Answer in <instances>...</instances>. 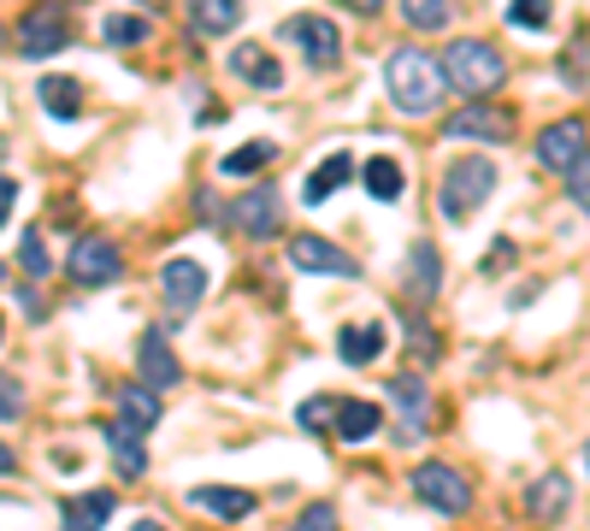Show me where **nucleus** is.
<instances>
[{"mask_svg":"<svg viewBox=\"0 0 590 531\" xmlns=\"http://www.w3.org/2000/svg\"><path fill=\"white\" fill-rule=\"evenodd\" d=\"M585 171H590V160H579V166H567V171H561V178H567V195H573V207H590V178H585Z\"/></svg>","mask_w":590,"mask_h":531,"instance_id":"nucleus-35","label":"nucleus"},{"mask_svg":"<svg viewBox=\"0 0 590 531\" xmlns=\"http://www.w3.org/2000/svg\"><path fill=\"white\" fill-rule=\"evenodd\" d=\"M384 342H390V337H384L378 319H372V325H342V331H337V354L349 366H372L384 354Z\"/></svg>","mask_w":590,"mask_h":531,"instance_id":"nucleus-18","label":"nucleus"},{"mask_svg":"<svg viewBox=\"0 0 590 531\" xmlns=\"http://www.w3.org/2000/svg\"><path fill=\"white\" fill-rule=\"evenodd\" d=\"M131 531H166V526H160V520H136Z\"/></svg>","mask_w":590,"mask_h":531,"instance_id":"nucleus-43","label":"nucleus"},{"mask_svg":"<svg viewBox=\"0 0 590 531\" xmlns=\"http://www.w3.org/2000/svg\"><path fill=\"white\" fill-rule=\"evenodd\" d=\"M401 12H408L413 31H443L455 7H449V0H401Z\"/></svg>","mask_w":590,"mask_h":531,"instance_id":"nucleus-30","label":"nucleus"},{"mask_svg":"<svg viewBox=\"0 0 590 531\" xmlns=\"http://www.w3.org/2000/svg\"><path fill=\"white\" fill-rule=\"evenodd\" d=\"M160 290H166V307L171 313H195L201 295H207V266L195 254H171L160 266Z\"/></svg>","mask_w":590,"mask_h":531,"instance_id":"nucleus-9","label":"nucleus"},{"mask_svg":"<svg viewBox=\"0 0 590 531\" xmlns=\"http://www.w3.org/2000/svg\"><path fill=\"white\" fill-rule=\"evenodd\" d=\"M136 366H142V384H148V390H171V384L183 378L178 361H171V349H166V331H160V325H148V331H142Z\"/></svg>","mask_w":590,"mask_h":531,"instance_id":"nucleus-14","label":"nucleus"},{"mask_svg":"<svg viewBox=\"0 0 590 531\" xmlns=\"http://www.w3.org/2000/svg\"><path fill=\"white\" fill-rule=\"evenodd\" d=\"M508 261H514V242H496V249L484 254V271L496 278V271H508Z\"/></svg>","mask_w":590,"mask_h":531,"instance_id":"nucleus-39","label":"nucleus"},{"mask_svg":"<svg viewBox=\"0 0 590 531\" xmlns=\"http://www.w3.org/2000/svg\"><path fill=\"white\" fill-rule=\"evenodd\" d=\"M290 531H337V508H330V502H313Z\"/></svg>","mask_w":590,"mask_h":531,"instance_id":"nucleus-34","label":"nucleus"},{"mask_svg":"<svg viewBox=\"0 0 590 531\" xmlns=\"http://www.w3.org/2000/svg\"><path fill=\"white\" fill-rule=\"evenodd\" d=\"M225 65H230V77H242V83H249V89H261V95L284 89V65L272 60V53L261 48V41H237Z\"/></svg>","mask_w":590,"mask_h":531,"instance_id":"nucleus-12","label":"nucleus"},{"mask_svg":"<svg viewBox=\"0 0 590 531\" xmlns=\"http://www.w3.org/2000/svg\"><path fill=\"white\" fill-rule=\"evenodd\" d=\"M190 24L201 36H230L242 24V0H190Z\"/></svg>","mask_w":590,"mask_h":531,"instance_id":"nucleus-22","label":"nucleus"},{"mask_svg":"<svg viewBox=\"0 0 590 531\" xmlns=\"http://www.w3.org/2000/svg\"><path fill=\"white\" fill-rule=\"evenodd\" d=\"M65 271H71V283H83V290H107V283H119V271H124V249L112 237H77Z\"/></svg>","mask_w":590,"mask_h":531,"instance_id":"nucleus-4","label":"nucleus"},{"mask_svg":"<svg viewBox=\"0 0 590 531\" xmlns=\"http://www.w3.org/2000/svg\"><path fill=\"white\" fill-rule=\"evenodd\" d=\"M107 443H112V461H119L124 479H142V472H148V455H142V432H131V425L112 420V425H107Z\"/></svg>","mask_w":590,"mask_h":531,"instance_id":"nucleus-26","label":"nucleus"},{"mask_svg":"<svg viewBox=\"0 0 590 531\" xmlns=\"http://www.w3.org/2000/svg\"><path fill=\"white\" fill-rule=\"evenodd\" d=\"M408 290L420 295V301H431V295L443 290V261H437L431 242H413V249H408Z\"/></svg>","mask_w":590,"mask_h":531,"instance_id":"nucleus-23","label":"nucleus"},{"mask_svg":"<svg viewBox=\"0 0 590 531\" xmlns=\"http://www.w3.org/2000/svg\"><path fill=\"white\" fill-rule=\"evenodd\" d=\"M19 266L31 271V278H48V242H41V231H24V242H19Z\"/></svg>","mask_w":590,"mask_h":531,"instance_id":"nucleus-32","label":"nucleus"},{"mask_svg":"<svg viewBox=\"0 0 590 531\" xmlns=\"http://www.w3.org/2000/svg\"><path fill=\"white\" fill-rule=\"evenodd\" d=\"M550 0H514V7H508V24H514V31H550Z\"/></svg>","mask_w":590,"mask_h":531,"instance_id":"nucleus-31","label":"nucleus"},{"mask_svg":"<svg viewBox=\"0 0 590 531\" xmlns=\"http://www.w3.org/2000/svg\"><path fill=\"white\" fill-rule=\"evenodd\" d=\"M561 71H567V83H573V89H585V36L573 41V60H561Z\"/></svg>","mask_w":590,"mask_h":531,"instance_id":"nucleus-38","label":"nucleus"},{"mask_svg":"<svg viewBox=\"0 0 590 531\" xmlns=\"http://www.w3.org/2000/svg\"><path fill=\"white\" fill-rule=\"evenodd\" d=\"M349 178H354V160H349V154H330V160H320V166H313V178L301 183V201H308V207H320V201L337 195Z\"/></svg>","mask_w":590,"mask_h":531,"instance_id":"nucleus-21","label":"nucleus"},{"mask_svg":"<svg viewBox=\"0 0 590 531\" xmlns=\"http://www.w3.org/2000/svg\"><path fill=\"white\" fill-rule=\"evenodd\" d=\"M190 502L201 514H213V520H249V514H254V496L237 491V484H195Z\"/></svg>","mask_w":590,"mask_h":531,"instance_id":"nucleus-17","label":"nucleus"},{"mask_svg":"<svg viewBox=\"0 0 590 531\" xmlns=\"http://www.w3.org/2000/svg\"><path fill=\"white\" fill-rule=\"evenodd\" d=\"M413 496H420L425 508H437V514H467L472 508V484L443 461H425L420 472H413Z\"/></svg>","mask_w":590,"mask_h":531,"instance_id":"nucleus-7","label":"nucleus"},{"mask_svg":"<svg viewBox=\"0 0 590 531\" xmlns=\"http://www.w3.org/2000/svg\"><path fill=\"white\" fill-rule=\"evenodd\" d=\"M496 190V166L491 160H455L449 171H443V219L460 225L472 207H484Z\"/></svg>","mask_w":590,"mask_h":531,"instance_id":"nucleus-3","label":"nucleus"},{"mask_svg":"<svg viewBox=\"0 0 590 531\" xmlns=\"http://www.w3.org/2000/svg\"><path fill=\"white\" fill-rule=\"evenodd\" d=\"M290 266L320 271V278H361V266H354L337 242H325V237H296L290 242Z\"/></svg>","mask_w":590,"mask_h":531,"instance_id":"nucleus-11","label":"nucleus"},{"mask_svg":"<svg viewBox=\"0 0 590 531\" xmlns=\"http://www.w3.org/2000/svg\"><path fill=\"white\" fill-rule=\"evenodd\" d=\"M0 154H7V136H0Z\"/></svg>","mask_w":590,"mask_h":531,"instance_id":"nucleus-44","label":"nucleus"},{"mask_svg":"<svg viewBox=\"0 0 590 531\" xmlns=\"http://www.w3.org/2000/svg\"><path fill=\"white\" fill-rule=\"evenodd\" d=\"M230 225H237L242 237H254V242H272V237L284 231V201H278V190L237 195V201H230Z\"/></svg>","mask_w":590,"mask_h":531,"instance_id":"nucleus-8","label":"nucleus"},{"mask_svg":"<svg viewBox=\"0 0 590 531\" xmlns=\"http://www.w3.org/2000/svg\"><path fill=\"white\" fill-rule=\"evenodd\" d=\"M443 89H460L467 100H484V95H496L502 89V77H508V60H502V48L496 41H479V36H460L443 48Z\"/></svg>","mask_w":590,"mask_h":531,"instance_id":"nucleus-1","label":"nucleus"},{"mask_svg":"<svg viewBox=\"0 0 590 531\" xmlns=\"http://www.w3.org/2000/svg\"><path fill=\"white\" fill-rule=\"evenodd\" d=\"M538 160L550 166V171L579 166V160H585V119H561V124H550V131L538 136Z\"/></svg>","mask_w":590,"mask_h":531,"instance_id":"nucleus-13","label":"nucleus"},{"mask_svg":"<svg viewBox=\"0 0 590 531\" xmlns=\"http://www.w3.org/2000/svg\"><path fill=\"white\" fill-rule=\"evenodd\" d=\"M0 278H7V266H0Z\"/></svg>","mask_w":590,"mask_h":531,"instance_id":"nucleus-46","label":"nucleus"},{"mask_svg":"<svg viewBox=\"0 0 590 531\" xmlns=\"http://www.w3.org/2000/svg\"><path fill=\"white\" fill-rule=\"evenodd\" d=\"M100 36H107L112 48H136V41H148V19H136V12H112V19L100 24Z\"/></svg>","mask_w":590,"mask_h":531,"instance_id":"nucleus-29","label":"nucleus"},{"mask_svg":"<svg viewBox=\"0 0 590 531\" xmlns=\"http://www.w3.org/2000/svg\"><path fill=\"white\" fill-rule=\"evenodd\" d=\"M443 131L460 136V142H508L514 136V112L508 107H491V100H467V107H460Z\"/></svg>","mask_w":590,"mask_h":531,"instance_id":"nucleus-10","label":"nucleus"},{"mask_svg":"<svg viewBox=\"0 0 590 531\" xmlns=\"http://www.w3.org/2000/svg\"><path fill=\"white\" fill-rule=\"evenodd\" d=\"M384 89H390V100H396L401 112H437L443 71L420 48H396L390 60H384Z\"/></svg>","mask_w":590,"mask_h":531,"instance_id":"nucleus-2","label":"nucleus"},{"mask_svg":"<svg viewBox=\"0 0 590 531\" xmlns=\"http://www.w3.org/2000/svg\"><path fill=\"white\" fill-rule=\"evenodd\" d=\"M119 425H131V432H154L160 425V396L154 390H119Z\"/></svg>","mask_w":590,"mask_h":531,"instance_id":"nucleus-27","label":"nucleus"},{"mask_svg":"<svg viewBox=\"0 0 590 531\" xmlns=\"http://www.w3.org/2000/svg\"><path fill=\"white\" fill-rule=\"evenodd\" d=\"M112 508H119V496H112V491L65 496V502H60V514H65V526H60V531H100V526L112 520Z\"/></svg>","mask_w":590,"mask_h":531,"instance_id":"nucleus-16","label":"nucleus"},{"mask_svg":"<svg viewBox=\"0 0 590 531\" xmlns=\"http://www.w3.org/2000/svg\"><path fill=\"white\" fill-rule=\"evenodd\" d=\"M71 48V19L65 7H31L19 24V53L24 60H48V53H65Z\"/></svg>","mask_w":590,"mask_h":531,"instance_id":"nucleus-6","label":"nucleus"},{"mask_svg":"<svg viewBox=\"0 0 590 531\" xmlns=\"http://www.w3.org/2000/svg\"><path fill=\"white\" fill-rule=\"evenodd\" d=\"M531 520H561V514H567V502H573V484H567V472H543L538 484H531Z\"/></svg>","mask_w":590,"mask_h":531,"instance_id":"nucleus-19","label":"nucleus"},{"mask_svg":"<svg viewBox=\"0 0 590 531\" xmlns=\"http://www.w3.org/2000/svg\"><path fill=\"white\" fill-rule=\"evenodd\" d=\"M330 420H337V437L342 443H366L384 425V408H372V401H337V413H330Z\"/></svg>","mask_w":590,"mask_h":531,"instance_id":"nucleus-24","label":"nucleus"},{"mask_svg":"<svg viewBox=\"0 0 590 531\" xmlns=\"http://www.w3.org/2000/svg\"><path fill=\"white\" fill-rule=\"evenodd\" d=\"M12 201H19V183H12V178H0V225H7Z\"/></svg>","mask_w":590,"mask_h":531,"instance_id":"nucleus-40","label":"nucleus"},{"mask_svg":"<svg viewBox=\"0 0 590 531\" xmlns=\"http://www.w3.org/2000/svg\"><path fill=\"white\" fill-rule=\"evenodd\" d=\"M384 390H390V401L401 408V420H408V432H401V437H413L425 425V378H420V372H396Z\"/></svg>","mask_w":590,"mask_h":531,"instance_id":"nucleus-20","label":"nucleus"},{"mask_svg":"<svg viewBox=\"0 0 590 531\" xmlns=\"http://www.w3.org/2000/svg\"><path fill=\"white\" fill-rule=\"evenodd\" d=\"M278 160V142H249V148H237V154H225L219 160V171L225 178H254L261 166H272Z\"/></svg>","mask_w":590,"mask_h":531,"instance_id":"nucleus-28","label":"nucleus"},{"mask_svg":"<svg viewBox=\"0 0 590 531\" xmlns=\"http://www.w3.org/2000/svg\"><path fill=\"white\" fill-rule=\"evenodd\" d=\"M7 472H19V461H12V449L0 443V479H7Z\"/></svg>","mask_w":590,"mask_h":531,"instance_id":"nucleus-42","label":"nucleus"},{"mask_svg":"<svg viewBox=\"0 0 590 531\" xmlns=\"http://www.w3.org/2000/svg\"><path fill=\"white\" fill-rule=\"evenodd\" d=\"M342 7H349V12H366V19H372V12H384V0H342Z\"/></svg>","mask_w":590,"mask_h":531,"instance_id":"nucleus-41","label":"nucleus"},{"mask_svg":"<svg viewBox=\"0 0 590 531\" xmlns=\"http://www.w3.org/2000/svg\"><path fill=\"white\" fill-rule=\"evenodd\" d=\"M36 100H41V112L60 119V124H77L83 119V83L65 77V71H48V77L36 83Z\"/></svg>","mask_w":590,"mask_h":531,"instance_id":"nucleus-15","label":"nucleus"},{"mask_svg":"<svg viewBox=\"0 0 590 531\" xmlns=\"http://www.w3.org/2000/svg\"><path fill=\"white\" fill-rule=\"evenodd\" d=\"M408 342H413V354H420V361H431V354L443 349V342H437V331H425L420 319H408Z\"/></svg>","mask_w":590,"mask_h":531,"instance_id":"nucleus-37","label":"nucleus"},{"mask_svg":"<svg viewBox=\"0 0 590 531\" xmlns=\"http://www.w3.org/2000/svg\"><path fill=\"white\" fill-rule=\"evenodd\" d=\"M284 41H296L301 53H308V65L313 71H330L342 60V36H337V24L320 19V12H296V19H284Z\"/></svg>","mask_w":590,"mask_h":531,"instance_id":"nucleus-5","label":"nucleus"},{"mask_svg":"<svg viewBox=\"0 0 590 531\" xmlns=\"http://www.w3.org/2000/svg\"><path fill=\"white\" fill-rule=\"evenodd\" d=\"M0 337H7V319H0Z\"/></svg>","mask_w":590,"mask_h":531,"instance_id":"nucleus-45","label":"nucleus"},{"mask_svg":"<svg viewBox=\"0 0 590 531\" xmlns=\"http://www.w3.org/2000/svg\"><path fill=\"white\" fill-rule=\"evenodd\" d=\"M19 413H24V384L0 372V420H19Z\"/></svg>","mask_w":590,"mask_h":531,"instance_id":"nucleus-36","label":"nucleus"},{"mask_svg":"<svg viewBox=\"0 0 590 531\" xmlns=\"http://www.w3.org/2000/svg\"><path fill=\"white\" fill-rule=\"evenodd\" d=\"M361 183L372 190V201H401V190H408V178H401V160H390V154L366 160V166H361Z\"/></svg>","mask_w":590,"mask_h":531,"instance_id":"nucleus-25","label":"nucleus"},{"mask_svg":"<svg viewBox=\"0 0 590 531\" xmlns=\"http://www.w3.org/2000/svg\"><path fill=\"white\" fill-rule=\"evenodd\" d=\"M330 413H337V401L313 396V401H301V413H296V420L308 425V432H325V425H330Z\"/></svg>","mask_w":590,"mask_h":531,"instance_id":"nucleus-33","label":"nucleus"}]
</instances>
